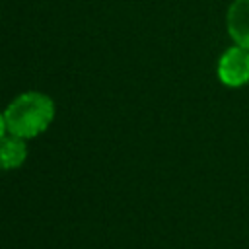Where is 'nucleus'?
I'll list each match as a JSON object with an SVG mask.
<instances>
[{"instance_id":"4","label":"nucleus","mask_w":249,"mask_h":249,"mask_svg":"<svg viewBox=\"0 0 249 249\" xmlns=\"http://www.w3.org/2000/svg\"><path fill=\"white\" fill-rule=\"evenodd\" d=\"M25 160H27L25 140L19 136H14V134H6L0 140V169H4V171L18 169L23 165Z\"/></svg>"},{"instance_id":"5","label":"nucleus","mask_w":249,"mask_h":249,"mask_svg":"<svg viewBox=\"0 0 249 249\" xmlns=\"http://www.w3.org/2000/svg\"><path fill=\"white\" fill-rule=\"evenodd\" d=\"M8 134V126H6V117H4V113L0 111V140L4 138Z\"/></svg>"},{"instance_id":"1","label":"nucleus","mask_w":249,"mask_h":249,"mask_svg":"<svg viewBox=\"0 0 249 249\" xmlns=\"http://www.w3.org/2000/svg\"><path fill=\"white\" fill-rule=\"evenodd\" d=\"M4 117L8 134L31 140L43 134L54 121V103L47 93L25 91L8 103Z\"/></svg>"},{"instance_id":"2","label":"nucleus","mask_w":249,"mask_h":249,"mask_svg":"<svg viewBox=\"0 0 249 249\" xmlns=\"http://www.w3.org/2000/svg\"><path fill=\"white\" fill-rule=\"evenodd\" d=\"M218 78L230 88L249 82V51L235 45L230 47L218 60Z\"/></svg>"},{"instance_id":"3","label":"nucleus","mask_w":249,"mask_h":249,"mask_svg":"<svg viewBox=\"0 0 249 249\" xmlns=\"http://www.w3.org/2000/svg\"><path fill=\"white\" fill-rule=\"evenodd\" d=\"M226 25L235 45L249 51V0H233L228 8Z\"/></svg>"}]
</instances>
